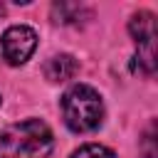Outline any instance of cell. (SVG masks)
Returning <instances> with one entry per match:
<instances>
[{
	"label": "cell",
	"mask_w": 158,
	"mask_h": 158,
	"mask_svg": "<svg viewBox=\"0 0 158 158\" xmlns=\"http://www.w3.org/2000/svg\"><path fill=\"white\" fill-rule=\"evenodd\" d=\"M54 136L42 118H25L0 131V158H47Z\"/></svg>",
	"instance_id": "1"
},
{
	"label": "cell",
	"mask_w": 158,
	"mask_h": 158,
	"mask_svg": "<svg viewBox=\"0 0 158 158\" xmlns=\"http://www.w3.org/2000/svg\"><path fill=\"white\" fill-rule=\"evenodd\" d=\"M62 116L64 123L77 133H89L104 121V101L101 94L89 84H74L62 96Z\"/></svg>",
	"instance_id": "2"
},
{
	"label": "cell",
	"mask_w": 158,
	"mask_h": 158,
	"mask_svg": "<svg viewBox=\"0 0 158 158\" xmlns=\"http://www.w3.org/2000/svg\"><path fill=\"white\" fill-rule=\"evenodd\" d=\"M37 49V32L27 25H12L2 32V59L17 67L25 64Z\"/></svg>",
	"instance_id": "3"
},
{
	"label": "cell",
	"mask_w": 158,
	"mask_h": 158,
	"mask_svg": "<svg viewBox=\"0 0 158 158\" xmlns=\"http://www.w3.org/2000/svg\"><path fill=\"white\" fill-rule=\"evenodd\" d=\"M153 20H156V17H153V12H148V10H141V12H136V15L131 17L128 32H131V37L136 40L138 47H151V44H153V37H156V22H153Z\"/></svg>",
	"instance_id": "4"
},
{
	"label": "cell",
	"mask_w": 158,
	"mask_h": 158,
	"mask_svg": "<svg viewBox=\"0 0 158 158\" xmlns=\"http://www.w3.org/2000/svg\"><path fill=\"white\" fill-rule=\"evenodd\" d=\"M79 72V62L72 54H54L44 64V77L49 81H67Z\"/></svg>",
	"instance_id": "5"
},
{
	"label": "cell",
	"mask_w": 158,
	"mask_h": 158,
	"mask_svg": "<svg viewBox=\"0 0 158 158\" xmlns=\"http://www.w3.org/2000/svg\"><path fill=\"white\" fill-rule=\"evenodd\" d=\"M72 158H116V153L101 143H84L72 153Z\"/></svg>",
	"instance_id": "6"
}]
</instances>
